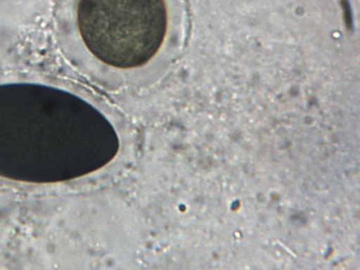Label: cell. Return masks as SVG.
<instances>
[{
	"label": "cell",
	"mask_w": 360,
	"mask_h": 270,
	"mask_svg": "<svg viewBox=\"0 0 360 270\" xmlns=\"http://www.w3.org/2000/svg\"><path fill=\"white\" fill-rule=\"evenodd\" d=\"M77 22L84 44L101 62L118 69L148 63L168 27L165 0H78Z\"/></svg>",
	"instance_id": "6da1fadb"
}]
</instances>
